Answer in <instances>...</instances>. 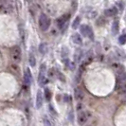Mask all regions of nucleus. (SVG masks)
<instances>
[{
    "label": "nucleus",
    "instance_id": "obj_15",
    "mask_svg": "<svg viewBox=\"0 0 126 126\" xmlns=\"http://www.w3.org/2000/svg\"><path fill=\"white\" fill-rule=\"evenodd\" d=\"M29 62H30V64H31V66H35V64H36V58L34 56V54L33 53H30V56H29Z\"/></svg>",
    "mask_w": 126,
    "mask_h": 126
},
{
    "label": "nucleus",
    "instance_id": "obj_13",
    "mask_svg": "<svg viewBox=\"0 0 126 126\" xmlns=\"http://www.w3.org/2000/svg\"><path fill=\"white\" fill-rule=\"evenodd\" d=\"M119 29H120V25H119V22L117 20H115L113 22V25H112V32L113 34H118L119 32Z\"/></svg>",
    "mask_w": 126,
    "mask_h": 126
},
{
    "label": "nucleus",
    "instance_id": "obj_25",
    "mask_svg": "<svg viewBox=\"0 0 126 126\" xmlns=\"http://www.w3.org/2000/svg\"><path fill=\"white\" fill-rule=\"evenodd\" d=\"M48 76L49 77H53L54 76V72H53V70H49V73H48Z\"/></svg>",
    "mask_w": 126,
    "mask_h": 126
},
{
    "label": "nucleus",
    "instance_id": "obj_5",
    "mask_svg": "<svg viewBox=\"0 0 126 126\" xmlns=\"http://www.w3.org/2000/svg\"><path fill=\"white\" fill-rule=\"evenodd\" d=\"M78 124L80 126H82L85 124V122L87 121V115L84 111H80L78 114Z\"/></svg>",
    "mask_w": 126,
    "mask_h": 126
},
{
    "label": "nucleus",
    "instance_id": "obj_2",
    "mask_svg": "<svg viewBox=\"0 0 126 126\" xmlns=\"http://www.w3.org/2000/svg\"><path fill=\"white\" fill-rule=\"evenodd\" d=\"M11 55H12V59L13 60V62L15 63H19L21 61V48L19 47L18 46L13 47V48L11 49Z\"/></svg>",
    "mask_w": 126,
    "mask_h": 126
},
{
    "label": "nucleus",
    "instance_id": "obj_9",
    "mask_svg": "<svg viewBox=\"0 0 126 126\" xmlns=\"http://www.w3.org/2000/svg\"><path fill=\"white\" fill-rule=\"evenodd\" d=\"M24 81H25V83L27 85H31L32 81V73H31V70L29 68L26 69V72L24 74Z\"/></svg>",
    "mask_w": 126,
    "mask_h": 126
},
{
    "label": "nucleus",
    "instance_id": "obj_11",
    "mask_svg": "<svg viewBox=\"0 0 126 126\" xmlns=\"http://www.w3.org/2000/svg\"><path fill=\"white\" fill-rule=\"evenodd\" d=\"M117 13H118V10H117L116 7H112V8H110V9H107V10L104 12V14H105L106 16H114V15H116Z\"/></svg>",
    "mask_w": 126,
    "mask_h": 126
},
{
    "label": "nucleus",
    "instance_id": "obj_3",
    "mask_svg": "<svg viewBox=\"0 0 126 126\" xmlns=\"http://www.w3.org/2000/svg\"><path fill=\"white\" fill-rule=\"evenodd\" d=\"M80 32L82 33V35H83L84 37H89L91 40L94 39V33H93V31H92L91 27H89V26L82 25V27L80 28Z\"/></svg>",
    "mask_w": 126,
    "mask_h": 126
},
{
    "label": "nucleus",
    "instance_id": "obj_16",
    "mask_svg": "<svg viewBox=\"0 0 126 126\" xmlns=\"http://www.w3.org/2000/svg\"><path fill=\"white\" fill-rule=\"evenodd\" d=\"M80 23H81V17H80V16H77L75 18V20L73 21V23H72V28H73L74 30L78 29L79 26H80Z\"/></svg>",
    "mask_w": 126,
    "mask_h": 126
},
{
    "label": "nucleus",
    "instance_id": "obj_8",
    "mask_svg": "<svg viewBox=\"0 0 126 126\" xmlns=\"http://www.w3.org/2000/svg\"><path fill=\"white\" fill-rule=\"evenodd\" d=\"M43 105V93L41 90H38L37 96H36V103H35V106L37 109H40Z\"/></svg>",
    "mask_w": 126,
    "mask_h": 126
},
{
    "label": "nucleus",
    "instance_id": "obj_19",
    "mask_svg": "<svg viewBox=\"0 0 126 126\" xmlns=\"http://www.w3.org/2000/svg\"><path fill=\"white\" fill-rule=\"evenodd\" d=\"M126 42V36L125 34H122V35H120V38H119V43L120 45H124Z\"/></svg>",
    "mask_w": 126,
    "mask_h": 126
},
{
    "label": "nucleus",
    "instance_id": "obj_21",
    "mask_svg": "<svg viewBox=\"0 0 126 126\" xmlns=\"http://www.w3.org/2000/svg\"><path fill=\"white\" fill-rule=\"evenodd\" d=\"M11 67H12V69H13V72H16V73H19V67L17 64H15V63H13L12 65H11Z\"/></svg>",
    "mask_w": 126,
    "mask_h": 126
},
{
    "label": "nucleus",
    "instance_id": "obj_23",
    "mask_svg": "<svg viewBox=\"0 0 126 126\" xmlns=\"http://www.w3.org/2000/svg\"><path fill=\"white\" fill-rule=\"evenodd\" d=\"M82 108H83V105H82V102H79L78 104H77V107H76V109H77V111H82Z\"/></svg>",
    "mask_w": 126,
    "mask_h": 126
},
{
    "label": "nucleus",
    "instance_id": "obj_17",
    "mask_svg": "<svg viewBox=\"0 0 126 126\" xmlns=\"http://www.w3.org/2000/svg\"><path fill=\"white\" fill-rule=\"evenodd\" d=\"M45 95H46V100L47 101H50L51 99V93L50 91H49V89L48 88H46L45 89Z\"/></svg>",
    "mask_w": 126,
    "mask_h": 126
},
{
    "label": "nucleus",
    "instance_id": "obj_26",
    "mask_svg": "<svg viewBox=\"0 0 126 126\" xmlns=\"http://www.w3.org/2000/svg\"><path fill=\"white\" fill-rule=\"evenodd\" d=\"M87 126H90V125H87Z\"/></svg>",
    "mask_w": 126,
    "mask_h": 126
},
{
    "label": "nucleus",
    "instance_id": "obj_22",
    "mask_svg": "<svg viewBox=\"0 0 126 126\" xmlns=\"http://www.w3.org/2000/svg\"><path fill=\"white\" fill-rule=\"evenodd\" d=\"M48 108H49V110H50V113L52 114V115H54V116H56L57 113H56V111H55V109H54V107H53V105L49 104Z\"/></svg>",
    "mask_w": 126,
    "mask_h": 126
},
{
    "label": "nucleus",
    "instance_id": "obj_12",
    "mask_svg": "<svg viewBox=\"0 0 126 126\" xmlns=\"http://www.w3.org/2000/svg\"><path fill=\"white\" fill-rule=\"evenodd\" d=\"M72 41H73V43L76 45H82V39L79 33H75V34L73 35Z\"/></svg>",
    "mask_w": 126,
    "mask_h": 126
},
{
    "label": "nucleus",
    "instance_id": "obj_10",
    "mask_svg": "<svg viewBox=\"0 0 126 126\" xmlns=\"http://www.w3.org/2000/svg\"><path fill=\"white\" fill-rule=\"evenodd\" d=\"M84 98V94H83V91L82 90V88L80 87H76L75 89V99L77 101H81L83 100Z\"/></svg>",
    "mask_w": 126,
    "mask_h": 126
},
{
    "label": "nucleus",
    "instance_id": "obj_4",
    "mask_svg": "<svg viewBox=\"0 0 126 126\" xmlns=\"http://www.w3.org/2000/svg\"><path fill=\"white\" fill-rule=\"evenodd\" d=\"M45 74H46V64H42L40 66V72H39V77H38V82L41 86L44 85V82L46 81V77H45Z\"/></svg>",
    "mask_w": 126,
    "mask_h": 126
},
{
    "label": "nucleus",
    "instance_id": "obj_1",
    "mask_svg": "<svg viewBox=\"0 0 126 126\" xmlns=\"http://www.w3.org/2000/svg\"><path fill=\"white\" fill-rule=\"evenodd\" d=\"M39 27H40V30L43 31V32L47 31L48 28L50 27V19L47 14L42 13L40 15V17H39Z\"/></svg>",
    "mask_w": 126,
    "mask_h": 126
},
{
    "label": "nucleus",
    "instance_id": "obj_18",
    "mask_svg": "<svg viewBox=\"0 0 126 126\" xmlns=\"http://www.w3.org/2000/svg\"><path fill=\"white\" fill-rule=\"evenodd\" d=\"M43 123H44V126H52L50 120H48V118L47 116H44V118H43Z\"/></svg>",
    "mask_w": 126,
    "mask_h": 126
},
{
    "label": "nucleus",
    "instance_id": "obj_24",
    "mask_svg": "<svg viewBox=\"0 0 126 126\" xmlns=\"http://www.w3.org/2000/svg\"><path fill=\"white\" fill-rule=\"evenodd\" d=\"M80 79H81V71H79L77 76H76V82H77V83L80 82Z\"/></svg>",
    "mask_w": 126,
    "mask_h": 126
},
{
    "label": "nucleus",
    "instance_id": "obj_7",
    "mask_svg": "<svg viewBox=\"0 0 126 126\" xmlns=\"http://www.w3.org/2000/svg\"><path fill=\"white\" fill-rule=\"evenodd\" d=\"M12 7L10 3H0V13H10Z\"/></svg>",
    "mask_w": 126,
    "mask_h": 126
},
{
    "label": "nucleus",
    "instance_id": "obj_20",
    "mask_svg": "<svg viewBox=\"0 0 126 126\" xmlns=\"http://www.w3.org/2000/svg\"><path fill=\"white\" fill-rule=\"evenodd\" d=\"M81 58H82V50H80V49H78L77 50V53H76V61H80L81 60Z\"/></svg>",
    "mask_w": 126,
    "mask_h": 126
},
{
    "label": "nucleus",
    "instance_id": "obj_14",
    "mask_svg": "<svg viewBox=\"0 0 126 126\" xmlns=\"http://www.w3.org/2000/svg\"><path fill=\"white\" fill-rule=\"evenodd\" d=\"M39 51L41 54H46L47 52V43H42L39 46Z\"/></svg>",
    "mask_w": 126,
    "mask_h": 126
},
{
    "label": "nucleus",
    "instance_id": "obj_6",
    "mask_svg": "<svg viewBox=\"0 0 126 126\" xmlns=\"http://www.w3.org/2000/svg\"><path fill=\"white\" fill-rule=\"evenodd\" d=\"M68 18H69V14L63 15L62 17H60V18L57 20V26H58V28L60 30H63V28L65 27V25L67 24V19Z\"/></svg>",
    "mask_w": 126,
    "mask_h": 126
}]
</instances>
